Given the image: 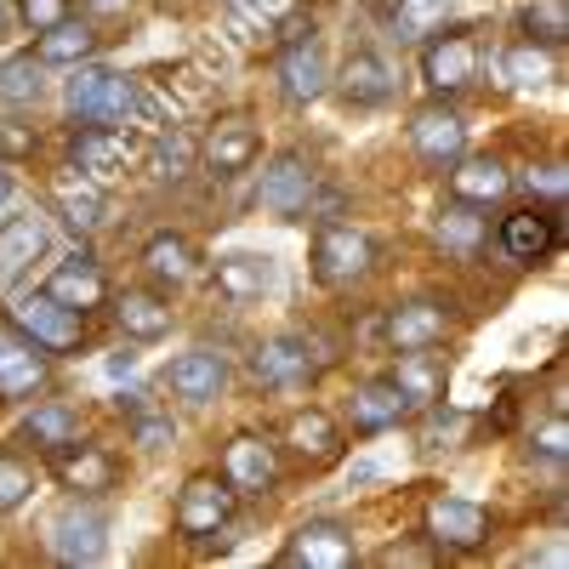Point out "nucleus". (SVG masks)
I'll list each match as a JSON object with an SVG mask.
<instances>
[{
    "instance_id": "7ed1b4c3",
    "label": "nucleus",
    "mask_w": 569,
    "mask_h": 569,
    "mask_svg": "<svg viewBox=\"0 0 569 569\" xmlns=\"http://www.w3.org/2000/svg\"><path fill=\"white\" fill-rule=\"evenodd\" d=\"M12 325L23 330L29 342H40L46 353H74L80 348V313L63 308L52 291H34L12 308Z\"/></svg>"
},
{
    "instance_id": "f704fd0d",
    "label": "nucleus",
    "mask_w": 569,
    "mask_h": 569,
    "mask_svg": "<svg viewBox=\"0 0 569 569\" xmlns=\"http://www.w3.org/2000/svg\"><path fill=\"white\" fill-rule=\"evenodd\" d=\"M23 427H29V439L46 445V450H63V445H74V433H80V421H74L63 405H34Z\"/></svg>"
},
{
    "instance_id": "aec40b11",
    "label": "nucleus",
    "mask_w": 569,
    "mask_h": 569,
    "mask_svg": "<svg viewBox=\"0 0 569 569\" xmlns=\"http://www.w3.org/2000/svg\"><path fill=\"white\" fill-rule=\"evenodd\" d=\"M450 194L461 206H496V200L512 194V171L501 160H490V154H472V160L461 154L456 171H450Z\"/></svg>"
},
{
    "instance_id": "9b49d317",
    "label": "nucleus",
    "mask_w": 569,
    "mask_h": 569,
    "mask_svg": "<svg viewBox=\"0 0 569 569\" xmlns=\"http://www.w3.org/2000/svg\"><path fill=\"white\" fill-rule=\"evenodd\" d=\"M257 200H262V211H273V217H302L308 200H313V171H308V160L284 149V154L262 171V194H257Z\"/></svg>"
},
{
    "instance_id": "72a5a7b5",
    "label": "nucleus",
    "mask_w": 569,
    "mask_h": 569,
    "mask_svg": "<svg viewBox=\"0 0 569 569\" xmlns=\"http://www.w3.org/2000/svg\"><path fill=\"white\" fill-rule=\"evenodd\" d=\"M501 69H507V80L518 86V91H536V86H547L552 80V52L547 46H512V52L501 58Z\"/></svg>"
},
{
    "instance_id": "6ab92c4d",
    "label": "nucleus",
    "mask_w": 569,
    "mask_h": 569,
    "mask_svg": "<svg viewBox=\"0 0 569 569\" xmlns=\"http://www.w3.org/2000/svg\"><path fill=\"white\" fill-rule=\"evenodd\" d=\"M46 291H52L63 308H74L80 319L91 313V308H103L109 302V279L98 273V262H91V257H69V262H58L52 268V284H46Z\"/></svg>"
},
{
    "instance_id": "f257e3e1",
    "label": "nucleus",
    "mask_w": 569,
    "mask_h": 569,
    "mask_svg": "<svg viewBox=\"0 0 569 569\" xmlns=\"http://www.w3.org/2000/svg\"><path fill=\"white\" fill-rule=\"evenodd\" d=\"M131 98H137V80H126L114 69H80L69 80V109L91 126H120L131 114Z\"/></svg>"
},
{
    "instance_id": "b1692460",
    "label": "nucleus",
    "mask_w": 569,
    "mask_h": 569,
    "mask_svg": "<svg viewBox=\"0 0 569 569\" xmlns=\"http://www.w3.org/2000/svg\"><path fill=\"white\" fill-rule=\"evenodd\" d=\"M279 86L291 103H313L325 91V52L313 40H284V58H279Z\"/></svg>"
},
{
    "instance_id": "a211bd4d",
    "label": "nucleus",
    "mask_w": 569,
    "mask_h": 569,
    "mask_svg": "<svg viewBox=\"0 0 569 569\" xmlns=\"http://www.w3.org/2000/svg\"><path fill=\"white\" fill-rule=\"evenodd\" d=\"M222 479H228L233 490H246V496H262V490H273V479H279L273 445H268V439H251V433H240V439L228 445V456H222Z\"/></svg>"
},
{
    "instance_id": "9d476101",
    "label": "nucleus",
    "mask_w": 569,
    "mask_h": 569,
    "mask_svg": "<svg viewBox=\"0 0 569 569\" xmlns=\"http://www.w3.org/2000/svg\"><path fill=\"white\" fill-rule=\"evenodd\" d=\"M52 552H58L63 563H103V558H109V525H103V512H91V507L58 512Z\"/></svg>"
},
{
    "instance_id": "c85d7f7f",
    "label": "nucleus",
    "mask_w": 569,
    "mask_h": 569,
    "mask_svg": "<svg viewBox=\"0 0 569 569\" xmlns=\"http://www.w3.org/2000/svg\"><path fill=\"white\" fill-rule=\"evenodd\" d=\"M142 262H149V273L160 284H188L194 279V246H188L182 233H154L149 251H142Z\"/></svg>"
},
{
    "instance_id": "79ce46f5",
    "label": "nucleus",
    "mask_w": 569,
    "mask_h": 569,
    "mask_svg": "<svg viewBox=\"0 0 569 569\" xmlns=\"http://www.w3.org/2000/svg\"><path fill=\"white\" fill-rule=\"evenodd\" d=\"M525 188L530 194H547V200H563V188H569V171L552 160V166H536L530 177H525Z\"/></svg>"
},
{
    "instance_id": "393cba45",
    "label": "nucleus",
    "mask_w": 569,
    "mask_h": 569,
    "mask_svg": "<svg viewBox=\"0 0 569 569\" xmlns=\"http://www.w3.org/2000/svg\"><path fill=\"white\" fill-rule=\"evenodd\" d=\"M342 98H348L353 109H382V103L393 98L388 63L376 58V52H353V58L342 63Z\"/></svg>"
},
{
    "instance_id": "09e8293b",
    "label": "nucleus",
    "mask_w": 569,
    "mask_h": 569,
    "mask_svg": "<svg viewBox=\"0 0 569 569\" xmlns=\"http://www.w3.org/2000/svg\"><path fill=\"white\" fill-rule=\"evenodd\" d=\"M12 200V177H7V166H0V206Z\"/></svg>"
},
{
    "instance_id": "58836bf2",
    "label": "nucleus",
    "mask_w": 569,
    "mask_h": 569,
    "mask_svg": "<svg viewBox=\"0 0 569 569\" xmlns=\"http://www.w3.org/2000/svg\"><path fill=\"white\" fill-rule=\"evenodd\" d=\"M399 388L410 393V405H416V399H439V393H445V376H433V370H427V365H421V353H405Z\"/></svg>"
},
{
    "instance_id": "ddd939ff",
    "label": "nucleus",
    "mask_w": 569,
    "mask_h": 569,
    "mask_svg": "<svg viewBox=\"0 0 569 569\" xmlns=\"http://www.w3.org/2000/svg\"><path fill=\"white\" fill-rule=\"evenodd\" d=\"M445 330H450V313L439 302H399L388 313V348L393 353H427V348L445 342Z\"/></svg>"
},
{
    "instance_id": "a878e982",
    "label": "nucleus",
    "mask_w": 569,
    "mask_h": 569,
    "mask_svg": "<svg viewBox=\"0 0 569 569\" xmlns=\"http://www.w3.org/2000/svg\"><path fill=\"white\" fill-rule=\"evenodd\" d=\"M52 467H58V479L63 490H86V496H98L114 485V461L103 450H91V445H63L52 450Z\"/></svg>"
},
{
    "instance_id": "4be33fe9",
    "label": "nucleus",
    "mask_w": 569,
    "mask_h": 569,
    "mask_svg": "<svg viewBox=\"0 0 569 569\" xmlns=\"http://www.w3.org/2000/svg\"><path fill=\"white\" fill-rule=\"evenodd\" d=\"M46 257V217L23 211L0 222V284H12L23 268H34Z\"/></svg>"
},
{
    "instance_id": "c9c22d12",
    "label": "nucleus",
    "mask_w": 569,
    "mask_h": 569,
    "mask_svg": "<svg viewBox=\"0 0 569 569\" xmlns=\"http://www.w3.org/2000/svg\"><path fill=\"white\" fill-rule=\"evenodd\" d=\"M479 240H485V217H472V206H450L445 217H439V246L445 251H461V257H472L479 251Z\"/></svg>"
},
{
    "instance_id": "4468645a",
    "label": "nucleus",
    "mask_w": 569,
    "mask_h": 569,
    "mask_svg": "<svg viewBox=\"0 0 569 569\" xmlns=\"http://www.w3.org/2000/svg\"><path fill=\"white\" fill-rule=\"evenodd\" d=\"M353 536H342L337 525H302L297 536H291V547H284V558L279 563H291V569H353Z\"/></svg>"
},
{
    "instance_id": "0eeeda50",
    "label": "nucleus",
    "mask_w": 569,
    "mask_h": 569,
    "mask_svg": "<svg viewBox=\"0 0 569 569\" xmlns=\"http://www.w3.org/2000/svg\"><path fill=\"white\" fill-rule=\"evenodd\" d=\"M46 388V348L0 319V399H29Z\"/></svg>"
},
{
    "instance_id": "8fccbe9b",
    "label": "nucleus",
    "mask_w": 569,
    "mask_h": 569,
    "mask_svg": "<svg viewBox=\"0 0 569 569\" xmlns=\"http://www.w3.org/2000/svg\"><path fill=\"white\" fill-rule=\"evenodd\" d=\"M0 29H7V0H0Z\"/></svg>"
},
{
    "instance_id": "a18cd8bd",
    "label": "nucleus",
    "mask_w": 569,
    "mask_h": 569,
    "mask_svg": "<svg viewBox=\"0 0 569 569\" xmlns=\"http://www.w3.org/2000/svg\"><path fill=\"white\" fill-rule=\"evenodd\" d=\"M376 563H382V569H427V563H433V547H388Z\"/></svg>"
},
{
    "instance_id": "de8ad7c7",
    "label": "nucleus",
    "mask_w": 569,
    "mask_h": 569,
    "mask_svg": "<svg viewBox=\"0 0 569 569\" xmlns=\"http://www.w3.org/2000/svg\"><path fill=\"white\" fill-rule=\"evenodd\" d=\"M86 7H98V12H126V0H86Z\"/></svg>"
},
{
    "instance_id": "cd10ccee",
    "label": "nucleus",
    "mask_w": 569,
    "mask_h": 569,
    "mask_svg": "<svg viewBox=\"0 0 569 569\" xmlns=\"http://www.w3.org/2000/svg\"><path fill=\"white\" fill-rule=\"evenodd\" d=\"M217 284H222V297L251 302V297H262L273 284V262L268 257H222L217 262Z\"/></svg>"
},
{
    "instance_id": "f8f14e48",
    "label": "nucleus",
    "mask_w": 569,
    "mask_h": 569,
    "mask_svg": "<svg viewBox=\"0 0 569 569\" xmlns=\"http://www.w3.org/2000/svg\"><path fill=\"white\" fill-rule=\"evenodd\" d=\"M410 142L427 166H456L467 154V120L456 109H421L410 120Z\"/></svg>"
},
{
    "instance_id": "412c9836",
    "label": "nucleus",
    "mask_w": 569,
    "mask_h": 569,
    "mask_svg": "<svg viewBox=\"0 0 569 569\" xmlns=\"http://www.w3.org/2000/svg\"><path fill=\"white\" fill-rule=\"evenodd\" d=\"M52 206H58V217L74 228V233H91L103 222V182H91L86 171H58L52 177Z\"/></svg>"
},
{
    "instance_id": "e433bc0d",
    "label": "nucleus",
    "mask_w": 569,
    "mask_h": 569,
    "mask_svg": "<svg viewBox=\"0 0 569 569\" xmlns=\"http://www.w3.org/2000/svg\"><path fill=\"white\" fill-rule=\"evenodd\" d=\"M445 18H450V0H399V7H393V29H399V40L433 34Z\"/></svg>"
},
{
    "instance_id": "473e14b6",
    "label": "nucleus",
    "mask_w": 569,
    "mask_h": 569,
    "mask_svg": "<svg viewBox=\"0 0 569 569\" xmlns=\"http://www.w3.org/2000/svg\"><path fill=\"white\" fill-rule=\"evenodd\" d=\"M188 166H194V137H188L182 126L160 131L154 149H149V171L166 177V182H177V177H188Z\"/></svg>"
},
{
    "instance_id": "7c9ffc66",
    "label": "nucleus",
    "mask_w": 569,
    "mask_h": 569,
    "mask_svg": "<svg viewBox=\"0 0 569 569\" xmlns=\"http://www.w3.org/2000/svg\"><path fill=\"white\" fill-rule=\"evenodd\" d=\"M40 58L34 52H18V58H7L0 63V103H12V109H23V103H40V91H46V80H40Z\"/></svg>"
},
{
    "instance_id": "5701e85b",
    "label": "nucleus",
    "mask_w": 569,
    "mask_h": 569,
    "mask_svg": "<svg viewBox=\"0 0 569 569\" xmlns=\"http://www.w3.org/2000/svg\"><path fill=\"white\" fill-rule=\"evenodd\" d=\"M410 416V393L399 388V376H376L353 393V427L359 433H382V427H399Z\"/></svg>"
},
{
    "instance_id": "c03bdc74",
    "label": "nucleus",
    "mask_w": 569,
    "mask_h": 569,
    "mask_svg": "<svg viewBox=\"0 0 569 569\" xmlns=\"http://www.w3.org/2000/svg\"><path fill=\"white\" fill-rule=\"evenodd\" d=\"M536 450H541L547 461H563V456H569V427H563V416H552L541 433H536Z\"/></svg>"
},
{
    "instance_id": "6e6552de",
    "label": "nucleus",
    "mask_w": 569,
    "mask_h": 569,
    "mask_svg": "<svg viewBox=\"0 0 569 569\" xmlns=\"http://www.w3.org/2000/svg\"><path fill=\"white\" fill-rule=\"evenodd\" d=\"M421 74L433 91H461L472 86V74H479V40H472L467 29H450L439 40H427L421 52Z\"/></svg>"
},
{
    "instance_id": "bb28decb",
    "label": "nucleus",
    "mask_w": 569,
    "mask_h": 569,
    "mask_svg": "<svg viewBox=\"0 0 569 569\" xmlns=\"http://www.w3.org/2000/svg\"><path fill=\"white\" fill-rule=\"evenodd\" d=\"M114 319H120L126 337H137V342H160L166 330H171V308L154 291H126L114 302Z\"/></svg>"
},
{
    "instance_id": "a19ab883",
    "label": "nucleus",
    "mask_w": 569,
    "mask_h": 569,
    "mask_svg": "<svg viewBox=\"0 0 569 569\" xmlns=\"http://www.w3.org/2000/svg\"><path fill=\"white\" fill-rule=\"evenodd\" d=\"M18 12H23V23L40 34V29H52V23L69 18V0H18Z\"/></svg>"
},
{
    "instance_id": "37998d69",
    "label": "nucleus",
    "mask_w": 569,
    "mask_h": 569,
    "mask_svg": "<svg viewBox=\"0 0 569 569\" xmlns=\"http://www.w3.org/2000/svg\"><path fill=\"white\" fill-rule=\"evenodd\" d=\"M34 154V126H0V160H29Z\"/></svg>"
},
{
    "instance_id": "39448f33",
    "label": "nucleus",
    "mask_w": 569,
    "mask_h": 569,
    "mask_svg": "<svg viewBox=\"0 0 569 569\" xmlns=\"http://www.w3.org/2000/svg\"><path fill=\"white\" fill-rule=\"evenodd\" d=\"M228 512H233V490L228 479H217V472H194V479L182 485L177 496V530L182 536H217L228 525Z\"/></svg>"
},
{
    "instance_id": "2eb2a0df",
    "label": "nucleus",
    "mask_w": 569,
    "mask_h": 569,
    "mask_svg": "<svg viewBox=\"0 0 569 569\" xmlns=\"http://www.w3.org/2000/svg\"><path fill=\"white\" fill-rule=\"evenodd\" d=\"M552 246H558V217L552 211L525 206V211H507L501 217V251L512 262H541Z\"/></svg>"
},
{
    "instance_id": "f3484780",
    "label": "nucleus",
    "mask_w": 569,
    "mask_h": 569,
    "mask_svg": "<svg viewBox=\"0 0 569 569\" xmlns=\"http://www.w3.org/2000/svg\"><path fill=\"white\" fill-rule=\"evenodd\" d=\"M166 388H171L177 399H188V405H211V399L228 388V365H222V353L194 348V353L171 359V370H166Z\"/></svg>"
},
{
    "instance_id": "ea45409f",
    "label": "nucleus",
    "mask_w": 569,
    "mask_h": 569,
    "mask_svg": "<svg viewBox=\"0 0 569 569\" xmlns=\"http://www.w3.org/2000/svg\"><path fill=\"white\" fill-rule=\"evenodd\" d=\"M525 29H536L541 40H563V34H569L563 0H536V7H525Z\"/></svg>"
},
{
    "instance_id": "f03ea898",
    "label": "nucleus",
    "mask_w": 569,
    "mask_h": 569,
    "mask_svg": "<svg viewBox=\"0 0 569 569\" xmlns=\"http://www.w3.org/2000/svg\"><path fill=\"white\" fill-rule=\"evenodd\" d=\"M370 257L376 246L365 240L359 228H342V222H325L313 233V279L319 284H353L370 273Z\"/></svg>"
},
{
    "instance_id": "4c0bfd02",
    "label": "nucleus",
    "mask_w": 569,
    "mask_h": 569,
    "mask_svg": "<svg viewBox=\"0 0 569 569\" xmlns=\"http://www.w3.org/2000/svg\"><path fill=\"white\" fill-rule=\"evenodd\" d=\"M29 496H34V472H29L18 456H7V450H0V512L23 507Z\"/></svg>"
},
{
    "instance_id": "20e7f679",
    "label": "nucleus",
    "mask_w": 569,
    "mask_h": 569,
    "mask_svg": "<svg viewBox=\"0 0 569 569\" xmlns=\"http://www.w3.org/2000/svg\"><path fill=\"white\" fill-rule=\"evenodd\" d=\"M427 541L450 547V552H472L490 541V512L479 501H461V496H433L427 501Z\"/></svg>"
},
{
    "instance_id": "2f4dec72",
    "label": "nucleus",
    "mask_w": 569,
    "mask_h": 569,
    "mask_svg": "<svg viewBox=\"0 0 569 569\" xmlns=\"http://www.w3.org/2000/svg\"><path fill=\"white\" fill-rule=\"evenodd\" d=\"M284 439H291L302 456H313V461L337 456V427H330V416H325V410H297V416H291V427H284Z\"/></svg>"
},
{
    "instance_id": "c756f323",
    "label": "nucleus",
    "mask_w": 569,
    "mask_h": 569,
    "mask_svg": "<svg viewBox=\"0 0 569 569\" xmlns=\"http://www.w3.org/2000/svg\"><path fill=\"white\" fill-rule=\"evenodd\" d=\"M91 46H98V34H91L86 23H52V29H40V46H34V58L40 63H80L91 58Z\"/></svg>"
},
{
    "instance_id": "49530a36",
    "label": "nucleus",
    "mask_w": 569,
    "mask_h": 569,
    "mask_svg": "<svg viewBox=\"0 0 569 569\" xmlns=\"http://www.w3.org/2000/svg\"><path fill=\"white\" fill-rule=\"evenodd\" d=\"M137 445L166 450V445H171V421H160V416H142V421H137Z\"/></svg>"
},
{
    "instance_id": "423d86ee",
    "label": "nucleus",
    "mask_w": 569,
    "mask_h": 569,
    "mask_svg": "<svg viewBox=\"0 0 569 569\" xmlns=\"http://www.w3.org/2000/svg\"><path fill=\"white\" fill-rule=\"evenodd\" d=\"M69 154H74V171H86L91 182H109L137 160V137L120 126H86V131H74Z\"/></svg>"
},
{
    "instance_id": "1a4fd4ad",
    "label": "nucleus",
    "mask_w": 569,
    "mask_h": 569,
    "mask_svg": "<svg viewBox=\"0 0 569 569\" xmlns=\"http://www.w3.org/2000/svg\"><path fill=\"white\" fill-rule=\"evenodd\" d=\"M257 154H262V131H257L251 114H222V120L211 126V137H206V166H211V177H240V171H251Z\"/></svg>"
},
{
    "instance_id": "dca6fc26",
    "label": "nucleus",
    "mask_w": 569,
    "mask_h": 569,
    "mask_svg": "<svg viewBox=\"0 0 569 569\" xmlns=\"http://www.w3.org/2000/svg\"><path fill=\"white\" fill-rule=\"evenodd\" d=\"M251 376L262 388H302L313 376V359H308V342L302 337H268L257 353H251Z\"/></svg>"
}]
</instances>
